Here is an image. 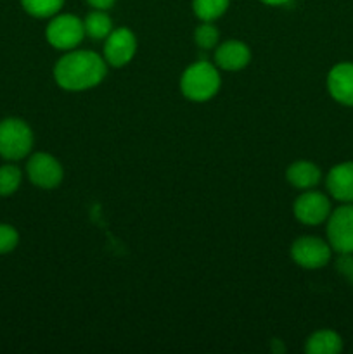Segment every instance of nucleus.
I'll list each match as a JSON object with an SVG mask.
<instances>
[{
    "instance_id": "9b49d317",
    "label": "nucleus",
    "mask_w": 353,
    "mask_h": 354,
    "mask_svg": "<svg viewBox=\"0 0 353 354\" xmlns=\"http://www.w3.org/2000/svg\"><path fill=\"white\" fill-rule=\"evenodd\" d=\"M251 61V50L244 41L228 40L218 45L215 50V62L225 71H239L244 69Z\"/></svg>"
},
{
    "instance_id": "7ed1b4c3",
    "label": "nucleus",
    "mask_w": 353,
    "mask_h": 354,
    "mask_svg": "<svg viewBox=\"0 0 353 354\" xmlns=\"http://www.w3.org/2000/svg\"><path fill=\"white\" fill-rule=\"evenodd\" d=\"M33 147V131L19 118L0 121V156L7 161L26 158Z\"/></svg>"
},
{
    "instance_id": "dca6fc26",
    "label": "nucleus",
    "mask_w": 353,
    "mask_h": 354,
    "mask_svg": "<svg viewBox=\"0 0 353 354\" xmlns=\"http://www.w3.org/2000/svg\"><path fill=\"white\" fill-rule=\"evenodd\" d=\"M230 0H192L194 14L201 21H215L225 14Z\"/></svg>"
},
{
    "instance_id": "f03ea898",
    "label": "nucleus",
    "mask_w": 353,
    "mask_h": 354,
    "mask_svg": "<svg viewBox=\"0 0 353 354\" xmlns=\"http://www.w3.org/2000/svg\"><path fill=\"white\" fill-rule=\"evenodd\" d=\"M221 78L217 66L206 61H197L190 64L180 78V90L183 95L194 102H204L215 97L220 90Z\"/></svg>"
},
{
    "instance_id": "f8f14e48",
    "label": "nucleus",
    "mask_w": 353,
    "mask_h": 354,
    "mask_svg": "<svg viewBox=\"0 0 353 354\" xmlns=\"http://www.w3.org/2000/svg\"><path fill=\"white\" fill-rule=\"evenodd\" d=\"M329 194L339 203H353V161L341 162L331 168L325 178Z\"/></svg>"
},
{
    "instance_id": "9d476101",
    "label": "nucleus",
    "mask_w": 353,
    "mask_h": 354,
    "mask_svg": "<svg viewBox=\"0 0 353 354\" xmlns=\"http://www.w3.org/2000/svg\"><path fill=\"white\" fill-rule=\"evenodd\" d=\"M327 90L336 102L353 107V62H339L329 71Z\"/></svg>"
},
{
    "instance_id": "f257e3e1",
    "label": "nucleus",
    "mask_w": 353,
    "mask_h": 354,
    "mask_svg": "<svg viewBox=\"0 0 353 354\" xmlns=\"http://www.w3.org/2000/svg\"><path fill=\"white\" fill-rule=\"evenodd\" d=\"M107 73V62L90 50L66 52L54 66V80L68 92H82L99 85Z\"/></svg>"
},
{
    "instance_id": "ddd939ff",
    "label": "nucleus",
    "mask_w": 353,
    "mask_h": 354,
    "mask_svg": "<svg viewBox=\"0 0 353 354\" xmlns=\"http://www.w3.org/2000/svg\"><path fill=\"white\" fill-rule=\"evenodd\" d=\"M286 178L294 189L310 190L318 185L322 178V171L315 162L311 161H294L286 169Z\"/></svg>"
},
{
    "instance_id": "6e6552de",
    "label": "nucleus",
    "mask_w": 353,
    "mask_h": 354,
    "mask_svg": "<svg viewBox=\"0 0 353 354\" xmlns=\"http://www.w3.org/2000/svg\"><path fill=\"white\" fill-rule=\"evenodd\" d=\"M137 52V38L128 28H118L104 41V61L113 68H123Z\"/></svg>"
},
{
    "instance_id": "aec40b11",
    "label": "nucleus",
    "mask_w": 353,
    "mask_h": 354,
    "mask_svg": "<svg viewBox=\"0 0 353 354\" xmlns=\"http://www.w3.org/2000/svg\"><path fill=\"white\" fill-rule=\"evenodd\" d=\"M19 242V234L12 225L0 223V254H7V252L14 251Z\"/></svg>"
},
{
    "instance_id": "412c9836",
    "label": "nucleus",
    "mask_w": 353,
    "mask_h": 354,
    "mask_svg": "<svg viewBox=\"0 0 353 354\" xmlns=\"http://www.w3.org/2000/svg\"><path fill=\"white\" fill-rule=\"evenodd\" d=\"M338 270L353 282V254H341L338 259Z\"/></svg>"
},
{
    "instance_id": "39448f33",
    "label": "nucleus",
    "mask_w": 353,
    "mask_h": 354,
    "mask_svg": "<svg viewBox=\"0 0 353 354\" xmlns=\"http://www.w3.org/2000/svg\"><path fill=\"white\" fill-rule=\"evenodd\" d=\"M329 245L339 254H353V203H343L327 218Z\"/></svg>"
},
{
    "instance_id": "6ab92c4d",
    "label": "nucleus",
    "mask_w": 353,
    "mask_h": 354,
    "mask_svg": "<svg viewBox=\"0 0 353 354\" xmlns=\"http://www.w3.org/2000/svg\"><path fill=\"white\" fill-rule=\"evenodd\" d=\"M218 38H220V31H218V28L215 24H211V21H203L196 28V31H194V41L203 50L217 47Z\"/></svg>"
},
{
    "instance_id": "2eb2a0df",
    "label": "nucleus",
    "mask_w": 353,
    "mask_h": 354,
    "mask_svg": "<svg viewBox=\"0 0 353 354\" xmlns=\"http://www.w3.org/2000/svg\"><path fill=\"white\" fill-rule=\"evenodd\" d=\"M85 35L93 40H106L107 35L113 31V21L107 16L106 10H92L83 21Z\"/></svg>"
},
{
    "instance_id": "20e7f679",
    "label": "nucleus",
    "mask_w": 353,
    "mask_h": 354,
    "mask_svg": "<svg viewBox=\"0 0 353 354\" xmlns=\"http://www.w3.org/2000/svg\"><path fill=\"white\" fill-rule=\"evenodd\" d=\"M85 37L83 21L73 14H61L55 16L45 30V38L48 44L59 50H73L82 44Z\"/></svg>"
},
{
    "instance_id": "5701e85b",
    "label": "nucleus",
    "mask_w": 353,
    "mask_h": 354,
    "mask_svg": "<svg viewBox=\"0 0 353 354\" xmlns=\"http://www.w3.org/2000/svg\"><path fill=\"white\" fill-rule=\"evenodd\" d=\"M263 3H266V6H284V3H287L289 0H262Z\"/></svg>"
},
{
    "instance_id": "4be33fe9",
    "label": "nucleus",
    "mask_w": 353,
    "mask_h": 354,
    "mask_svg": "<svg viewBox=\"0 0 353 354\" xmlns=\"http://www.w3.org/2000/svg\"><path fill=\"white\" fill-rule=\"evenodd\" d=\"M87 2H89V6L92 7V9L107 10L114 6V2H116V0H87Z\"/></svg>"
},
{
    "instance_id": "423d86ee",
    "label": "nucleus",
    "mask_w": 353,
    "mask_h": 354,
    "mask_svg": "<svg viewBox=\"0 0 353 354\" xmlns=\"http://www.w3.org/2000/svg\"><path fill=\"white\" fill-rule=\"evenodd\" d=\"M26 175L33 185L51 190L61 185L62 178H64V169L54 156L47 154V152H37L28 159Z\"/></svg>"
},
{
    "instance_id": "f3484780",
    "label": "nucleus",
    "mask_w": 353,
    "mask_h": 354,
    "mask_svg": "<svg viewBox=\"0 0 353 354\" xmlns=\"http://www.w3.org/2000/svg\"><path fill=\"white\" fill-rule=\"evenodd\" d=\"M64 0H21V6L35 17H52L62 9Z\"/></svg>"
},
{
    "instance_id": "a211bd4d",
    "label": "nucleus",
    "mask_w": 353,
    "mask_h": 354,
    "mask_svg": "<svg viewBox=\"0 0 353 354\" xmlns=\"http://www.w3.org/2000/svg\"><path fill=\"white\" fill-rule=\"evenodd\" d=\"M21 169L14 165L0 166V196L6 197L16 192L21 185Z\"/></svg>"
},
{
    "instance_id": "1a4fd4ad",
    "label": "nucleus",
    "mask_w": 353,
    "mask_h": 354,
    "mask_svg": "<svg viewBox=\"0 0 353 354\" xmlns=\"http://www.w3.org/2000/svg\"><path fill=\"white\" fill-rule=\"evenodd\" d=\"M293 213L296 220L303 225H320L327 221L331 214V201L325 194L317 190H305L294 201Z\"/></svg>"
},
{
    "instance_id": "0eeeda50",
    "label": "nucleus",
    "mask_w": 353,
    "mask_h": 354,
    "mask_svg": "<svg viewBox=\"0 0 353 354\" xmlns=\"http://www.w3.org/2000/svg\"><path fill=\"white\" fill-rule=\"evenodd\" d=\"M332 248L318 237H300L291 245V258L298 266L318 270L331 261Z\"/></svg>"
},
{
    "instance_id": "4468645a",
    "label": "nucleus",
    "mask_w": 353,
    "mask_h": 354,
    "mask_svg": "<svg viewBox=\"0 0 353 354\" xmlns=\"http://www.w3.org/2000/svg\"><path fill=\"white\" fill-rule=\"evenodd\" d=\"M341 349L343 341L334 330L314 332L305 344V351L308 354H338Z\"/></svg>"
}]
</instances>
